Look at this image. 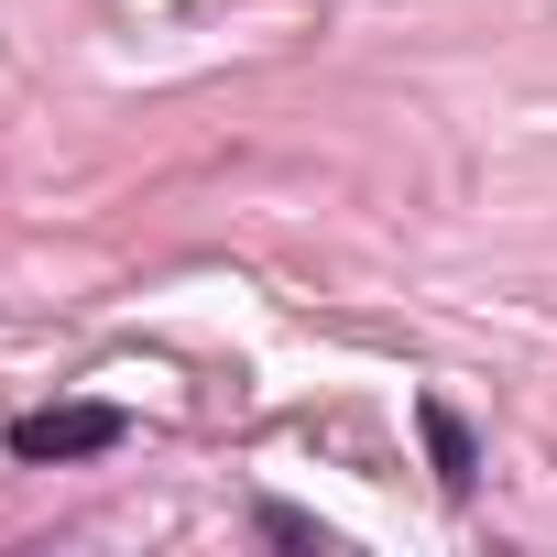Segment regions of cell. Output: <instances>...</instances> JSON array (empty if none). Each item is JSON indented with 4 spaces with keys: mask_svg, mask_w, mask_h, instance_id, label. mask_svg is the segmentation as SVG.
I'll return each instance as SVG.
<instances>
[{
    "mask_svg": "<svg viewBox=\"0 0 557 557\" xmlns=\"http://www.w3.org/2000/svg\"><path fill=\"white\" fill-rule=\"evenodd\" d=\"M121 437H132V416H121V405H99V394H88V405H23L12 426H0V448H12L23 470H66V459H110Z\"/></svg>",
    "mask_w": 557,
    "mask_h": 557,
    "instance_id": "obj_1",
    "label": "cell"
},
{
    "mask_svg": "<svg viewBox=\"0 0 557 557\" xmlns=\"http://www.w3.org/2000/svg\"><path fill=\"white\" fill-rule=\"evenodd\" d=\"M416 437H426V470H437V492H448V503H470V492H481V437H470V416L426 394V405H416Z\"/></svg>",
    "mask_w": 557,
    "mask_h": 557,
    "instance_id": "obj_2",
    "label": "cell"
},
{
    "mask_svg": "<svg viewBox=\"0 0 557 557\" xmlns=\"http://www.w3.org/2000/svg\"><path fill=\"white\" fill-rule=\"evenodd\" d=\"M251 524H262V535H273V546H318V557H329V546H339V535H329V524H318V513H296V503H262V513H251Z\"/></svg>",
    "mask_w": 557,
    "mask_h": 557,
    "instance_id": "obj_3",
    "label": "cell"
}]
</instances>
